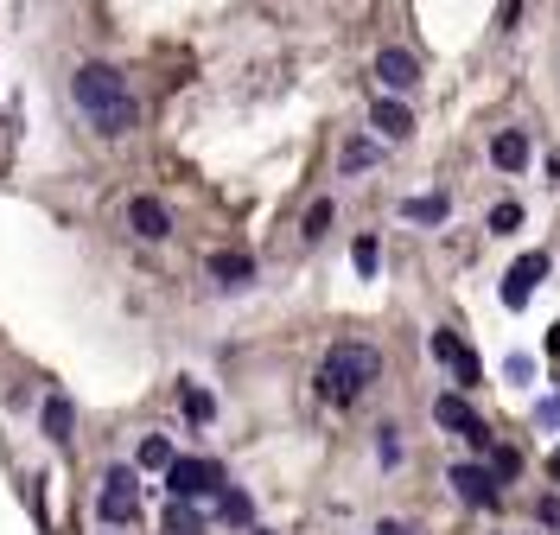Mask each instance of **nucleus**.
Masks as SVG:
<instances>
[{
  "label": "nucleus",
  "mask_w": 560,
  "mask_h": 535,
  "mask_svg": "<svg viewBox=\"0 0 560 535\" xmlns=\"http://www.w3.org/2000/svg\"><path fill=\"white\" fill-rule=\"evenodd\" d=\"M548 465H554V478H560V446H554V459H548Z\"/></svg>",
  "instance_id": "nucleus-32"
},
{
  "label": "nucleus",
  "mask_w": 560,
  "mask_h": 535,
  "mask_svg": "<svg viewBox=\"0 0 560 535\" xmlns=\"http://www.w3.org/2000/svg\"><path fill=\"white\" fill-rule=\"evenodd\" d=\"M128 223H134V236H147V243H166L172 236V211L160 198H128Z\"/></svg>",
  "instance_id": "nucleus-10"
},
{
  "label": "nucleus",
  "mask_w": 560,
  "mask_h": 535,
  "mask_svg": "<svg viewBox=\"0 0 560 535\" xmlns=\"http://www.w3.org/2000/svg\"><path fill=\"white\" fill-rule=\"evenodd\" d=\"M548 351H554V357H560V319H554V332H548Z\"/></svg>",
  "instance_id": "nucleus-29"
},
{
  "label": "nucleus",
  "mask_w": 560,
  "mask_h": 535,
  "mask_svg": "<svg viewBox=\"0 0 560 535\" xmlns=\"http://www.w3.org/2000/svg\"><path fill=\"white\" fill-rule=\"evenodd\" d=\"M70 421H77V414H70V395H51L45 402V440H70Z\"/></svg>",
  "instance_id": "nucleus-16"
},
{
  "label": "nucleus",
  "mask_w": 560,
  "mask_h": 535,
  "mask_svg": "<svg viewBox=\"0 0 560 535\" xmlns=\"http://www.w3.org/2000/svg\"><path fill=\"white\" fill-rule=\"evenodd\" d=\"M376 262H382V249H376V236H357V243H350V268L363 274V281H370L376 274Z\"/></svg>",
  "instance_id": "nucleus-17"
},
{
  "label": "nucleus",
  "mask_w": 560,
  "mask_h": 535,
  "mask_svg": "<svg viewBox=\"0 0 560 535\" xmlns=\"http://www.w3.org/2000/svg\"><path fill=\"white\" fill-rule=\"evenodd\" d=\"M166 491L179 497V504H198V497L223 491V472H217L210 459H179V453H172V465H166Z\"/></svg>",
  "instance_id": "nucleus-3"
},
{
  "label": "nucleus",
  "mask_w": 560,
  "mask_h": 535,
  "mask_svg": "<svg viewBox=\"0 0 560 535\" xmlns=\"http://www.w3.org/2000/svg\"><path fill=\"white\" fill-rule=\"evenodd\" d=\"M548 268H554V262H548L541 249H535V255H522V262L503 274V306H510V313H522V306H529V293L548 281Z\"/></svg>",
  "instance_id": "nucleus-6"
},
{
  "label": "nucleus",
  "mask_w": 560,
  "mask_h": 535,
  "mask_svg": "<svg viewBox=\"0 0 560 535\" xmlns=\"http://www.w3.org/2000/svg\"><path fill=\"white\" fill-rule=\"evenodd\" d=\"M490 160H497L503 172H522V166H529V134H522V128H503L497 141H490Z\"/></svg>",
  "instance_id": "nucleus-13"
},
{
  "label": "nucleus",
  "mask_w": 560,
  "mask_h": 535,
  "mask_svg": "<svg viewBox=\"0 0 560 535\" xmlns=\"http://www.w3.org/2000/svg\"><path fill=\"white\" fill-rule=\"evenodd\" d=\"M166 535H198V510L172 497V516H166Z\"/></svg>",
  "instance_id": "nucleus-19"
},
{
  "label": "nucleus",
  "mask_w": 560,
  "mask_h": 535,
  "mask_svg": "<svg viewBox=\"0 0 560 535\" xmlns=\"http://www.w3.org/2000/svg\"><path fill=\"white\" fill-rule=\"evenodd\" d=\"M217 516L230 529H255V497L249 491H236V485H223V497H217Z\"/></svg>",
  "instance_id": "nucleus-14"
},
{
  "label": "nucleus",
  "mask_w": 560,
  "mask_h": 535,
  "mask_svg": "<svg viewBox=\"0 0 560 535\" xmlns=\"http://www.w3.org/2000/svg\"><path fill=\"white\" fill-rule=\"evenodd\" d=\"M535 523H548V529H560V497H541V504H535Z\"/></svg>",
  "instance_id": "nucleus-27"
},
{
  "label": "nucleus",
  "mask_w": 560,
  "mask_h": 535,
  "mask_svg": "<svg viewBox=\"0 0 560 535\" xmlns=\"http://www.w3.org/2000/svg\"><path fill=\"white\" fill-rule=\"evenodd\" d=\"M522 223V204H497V211H490V236H510Z\"/></svg>",
  "instance_id": "nucleus-23"
},
{
  "label": "nucleus",
  "mask_w": 560,
  "mask_h": 535,
  "mask_svg": "<svg viewBox=\"0 0 560 535\" xmlns=\"http://www.w3.org/2000/svg\"><path fill=\"white\" fill-rule=\"evenodd\" d=\"M210 281L249 287V281H255V255H249V249H217V255H210Z\"/></svg>",
  "instance_id": "nucleus-11"
},
{
  "label": "nucleus",
  "mask_w": 560,
  "mask_h": 535,
  "mask_svg": "<svg viewBox=\"0 0 560 535\" xmlns=\"http://www.w3.org/2000/svg\"><path fill=\"white\" fill-rule=\"evenodd\" d=\"M140 465H160V472H166V465H172V440H160V434L140 440Z\"/></svg>",
  "instance_id": "nucleus-21"
},
{
  "label": "nucleus",
  "mask_w": 560,
  "mask_h": 535,
  "mask_svg": "<svg viewBox=\"0 0 560 535\" xmlns=\"http://www.w3.org/2000/svg\"><path fill=\"white\" fill-rule=\"evenodd\" d=\"M376 459H382V465H395V459H401V440H395V427H376Z\"/></svg>",
  "instance_id": "nucleus-25"
},
{
  "label": "nucleus",
  "mask_w": 560,
  "mask_h": 535,
  "mask_svg": "<svg viewBox=\"0 0 560 535\" xmlns=\"http://www.w3.org/2000/svg\"><path fill=\"white\" fill-rule=\"evenodd\" d=\"M516 13H522V0H503V32L516 26Z\"/></svg>",
  "instance_id": "nucleus-28"
},
{
  "label": "nucleus",
  "mask_w": 560,
  "mask_h": 535,
  "mask_svg": "<svg viewBox=\"0 0 560 535\" xmlns=\"http://www.w3.org/2000/svg\"><path fill=\"white\" fill-rule=\"evenodd\" d=\"M401 217H408V223H446L452 217V198L446 192H420V198L401 204Z\"/></svg>",
  "instance_id": "nucleus-15"
},
{
  "label": "nucleus",
  "mask_w": 560,
  "mask_h": 535,
  "mask_svg": "<svg viewBox=\"0 0 560 535\" xmlns=\"http://www.w3.org/2000/svg\"><path fill=\"white\" fill-rule=\"evenodd\" d=\"M376 77H382V90H389V96H408L414 83H420V64H414V51H401V45H382V51H376Z\"/></svg>",
  "instance_id": "nucleus-8"
},
{
  "label": "nucleus",
  "mask_w": 560,
  "mask_h": 535,
  "mask_svg": "<svg viewBox=\"0 0 560 535\" xmlns=\"http://www.w3.org/2000/svg\"><path fill=\"white\" fill-rule=\"evenodd\" d=\"M370 160H376V141H350L344 147V172H363Z\"/></svg>",
  "instance_id": "nucleus-24"
},
{
  "label": "nucleus",
  "mask_w": 560,
  "mask_h": 535,
  "mask_svg": "<svg viewBox=\"0 0 560 535\" xmlns=\"http://www.w3.org/2000/svg\"><path fill=\"white\" fill-rule=\"evenodd\" d=\"M516 472H522V459L510 446H490V478H516Z\"/></svg>",
  "instance_id": "nucleus-22"
},
{
  "label": "nucleus",
  "mask_w": 560,
  "mask_h": 535,
  "mask_svg": "<svg viewBox=\"0 0 560 535\" xmlns=\"http://www.w3.org/2000/svg\"><path fill=\"white\" fill-rule=\"evenodd\" d=\"M376 376H382V357L370 351V344H331L325 364H319V395L344 408V402H357Z\"/></svg>",
  "instance_id": "nucleus-2"
},
{
  "label": "nucleus",
  "mask_w": 560,
  "mask_h": 535,
  "mask_svg": "<svg viewBox=\"0 0 560 535\" xmlns=\"http://www.w3.org/2000/svg\"><path fill=\"white\" fill-rule=\"evenodd\" d=\"M376 535H414V529H401V523H382V529H376Z\"/></svg>",
  "instance_id": "nucleus-30"
},
{
  "label": "nucleus",
  "mask_w": 560,
  "mask_h": 535,
  "mask_svg": "<svg viewBox=\"0 0 560 535\" xmlns=\"http://www.w3.org/2000/svg\"><path fill=\"white\" fill-rule=\"evenodd\" d=\"M185 414H191V421H198V427H204V421H210V414H217V402H210V395H204L198 383H185Z\"/></svg>",
  "instance_id": "nucleus-20"
},
{
  "label": "nucleus",
  "mask_w": 560,
  "mask_h": 535,
  "mask_svg": "<svg viewBox=\"0 0 560 535\" xmlns=\"http://www.w3.org/2000/svg\"><path fill=\"white\" fill-rule=\"evenodd\" d=\"M535 427H560V395H548V402H535Z\"/></svg>",
  "instance_id": "nucleus-26"
},
{
  "label": "nucleus",
  "mask_w": 560,
  "mask_h": 535,
  "mask_svg": "<svg viewBox=\"0 0 560 535\" xmlns=\"http://www.w3.org/2000/svg\"><path fill=\"white\" fill-rule=\"evenodd\" d=\"M70 96H77V109L90 115L96 134H128L134 128V96H128V77L115 71V64H77V77H70Z\"/></svg>",
  "instance_id": "nucleus-1"
},
{
  "label": "nucleus",
  "mask_w": 560,
  "mask_h": 535,
  "mask_svg": "<svg viewBox=\"0 0 560 535\" xmlns=\"http://www.w3.org/2000/svg\"><path fill=\"white\" fill-rule=\"evenodd\" d=\"M96 510H102V523H134V516H140V478L128 472V465H115V472L102 478Z\"/></svg>",
  "instance_id": "nucleus-5"
},
{
  "label": "nucleus",
  "mask_w": 560,
  "mask_h": 535,
  "mask_svg": "<svg viewBox=\"0 0 560 535\" xmlns=\"http://www.w3.org/2000/svg\"><path fill=\"white\" fill-rule=\"evenodd\" d=\"M452 491H459V504H471V510L497 504V478H490V465H478V459L452 465Z\"/></svg>",
  "instance_id": "nucleus-7"
},
{
  "label": "nucleus",
  "mask_w": 560,
  "mask_h": 535,
  "mask_svg": "<svg viewBox=\"0 0 560 535\" xmlns=\"http://www.w3.org/2000/svg\"><path fill=\"white\" fill-rule=\"evenodd\" d=\"M433 421H440V427H452V434H465V440H471V434H478V427H484L478 414L465 408V395H433Z\"/></svg>",
  "instance_id": "nucleus-12"
},
{
  "label": "nucleus",
  "mask_w": 560,
  "mask_h": 535,
  "mask_svg": "<svg viewBox=\"0 0 560 535\" xmlns=\"http://www.w3.org/2000/svg\"><path fill=\"white\" fill-rule=\"evenodd\" d=\"M331 223H338V204H331V198H319V204L306 211V230H300V236H325Z\"/></svg>",
  "instance_id": "nucleus-18"
},
{
  "label": "nucleus",
  "mask_w": 560,
  "mask_h": 535,
  "mask_svg": "<svg viewBox=\"0 0 560 535\" xmlns=\"http://www.w3.org/2000/svg\"><path fill=\"white\" fill-rule=\"evenodd\" d=\"M427 351H433V364H446V370H452V383H459V389H478L484 364H478V357L465 351V338H459V332H446V325H433V332H427Z\"/></svg>",
  "instance_id": "nucleus-4"
},
{
  "label": "nucleus",
  "mask_w": 560,
  "mask_h": 535,
  "mask_svg": "<svg viewBox=\"0 0 560 535\" xmlns=\"http://www.w3.org/2000/svg\"><path fill=\"white\" fill-rule=\"evenodd\" d=\"M370 128H376V141H408V134H414V109H408V102H401V96H376V109H370Z\"/></svg>",
  "instance_id": "nucleus-9"
},
{
  "label": "nucleus",
  "mask_w": 560,
  "mask_h": 535,
  "mask_svg": "<svg viewBox=\"0 0 560 535\" xmlns=\"http://www.w3.org/2000/svg\"><path fill=\"white\" fill-rule=\"evenodd\" d=\"M548 172H554V185H560V153H554V160H548Z\"/></svg>",
  "instance_id": "nucleus-31"
}]
</instances>
